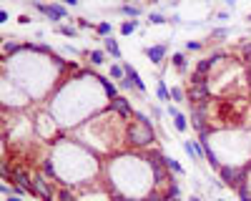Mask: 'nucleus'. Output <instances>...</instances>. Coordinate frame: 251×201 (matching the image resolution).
Returning a JSON list of instances; mask_svg holds the SVG:
<instances>
[{
    "label": "nucleus",
    "mask_w": 251,
    "mask_h": 201,
    "mask_svg": "<svg viewBox=\"0 0 251 201\" xmlns=\"http://www.w3.org/2000/svg\"><path fill=\"white\" fill-rule=\"evenodd\" d=\"M239 55L246 60V68H249V80H251V43H244L239 48Z\"/></svg>",
    "instance_id": "25"
},
{
    "label": "nucleus",
    "mask_w": 251,
    "mask_h": 201,
    "mask_svg": "<svg viewBox=\"0 0 251 201\" xmlns=\"http://www.w3.org/2000/svg\"><path fill=\"white\" fill-rule=\"evenodd\" d=\"M96 35L103 40V38H113V25L108 23V20H100V23L96 25Z\"/></svg>",
    "instance_id": "20"
},
{
    "label": "nucleus",
    "mask_w": 251,
    "mask_h": 201,
    "mask_svg": "<svg viewBox=\"0 0 251 201\" xmlns=\"http://www.w3.org/2000/svg\"><path fill=\"white\" fill-rule=\"evenodd\" d=\"M169 201H181V196H171V199H169Z\"/></svg>",
    "instance_id": "38"
},
{
    "label": "nucleus",
    "mask_w": 251,
    "mask_h": 201,
    "mask_svg": "<svg viewBox=\"0 0 251 201\" xmlns=\"http://www.w3.org/2000/svg\"><path fill=\"white\" fill-rule=\"evenodd\" d=\"M58 35H66V38H78V28L75 25H55Z\"/></svg>",
    "instance_id": "26"
},
{
    "label": "nucleus",
    "mask_w": 251,
    "mask_h": 201,
    "mask_svg": "<svg viewBox=\"0 0 251 201\" xmlns=\"http://www.w3.org/2000/svg\"><path fill=\"white\" fill-rule=\"evenodd\" d=\"M188 201H203V199H201V196H196V194H194V196H191V199H188Z\"/></svg>",
    "instance_id": "37"
},
{
    "label": "nucleus",
    "mask_w": 251,
    "mask_h": 201,
    "mask_svg": "<svg viewBox=\"0 0 251 201\" xmlns=\"http://www.w3.org/2000/svg\"><path fill=\"white\" fill-rule=\"evenodd\" d=\"M103 50L108 53V58H116V63L123 60V53H121V46L116 38H103Z\"/></svg>",
    "instance_id": "14"
},
{
    "label": "nucleus",
    "mask_w": 251,
    "mask_h": 201,
    "mask_svg": "<svg viewBox=\"0 0 251 201\" xmlns=\"http://www.w3.org/2000/svg\"><path fill=\"white\" fill-rule=\"evenodd\" d=\"M73 23H75V28H83V30H93V33H96V25H98V23H91L88 18H75Z\"/></svg>",
    "instance_id": "27"
},
{
    "label": "nucleus",
    "mask_w": 251,
    "mask_h": 201,
    "mask_svg": "<svg viewBox=\"0 0 251 201\" xmlns=\"http://www.w3.org/2000/svg\"><path fill=\"white\" fill-rule=\"evenodd\" d=\"M228 35H231V28H214V30H211V38H208V43H211V40L221 43V40L228 38Z\"/></svg>",
    "instance_id": "24"
},
{
    "label": "nucleus",
    "mask_w": 251,
    "mask_h": 201,
    "mask_svg": "<svg viewBox=\"0 0 251 201\" xmlns=\"http://www.w3.org/2000/svg\"><path fill=\"white\" fill-rule=\"evenodd\" d=\"M146 20H149V25H166L169 23V18H166L161 10H151L149 15H146Z\"/></svg>",
    "instance_id": "21"
},
{
    "label": "nucleus",
    "mask_w": 251,
    "mask_h": 201,
    "mask_svg": "<svg viewBox=\"0 0 251 201\" xmlns=\"http://www.w3.org/2000/svg\"><path fill=\"white\" fill-rule=\"evenodd\" d=\"M113 10H116V15H126L128 20H138V18L146 13L143 5H118V8H113Z\"/></svg>",
    "instance_id": "13"
},
{
    "label": "nucleus",
    "mask_w": 251,
    "mask_h": 201,
    "mask_svg": "<svg viewBox=\"0 0 251 201\" xmlns=\"http://www.w3.org/2000/svg\"><path fill=\"white\" fill-rule=\"evenodd\" d=\"M194 73L203 78L208 96L216 98H251V80L246 60L234 53H211L203 60H199Z\"/></svg>",
    "instance_id": "3"
},
{
    "label": "nucleus",
    "mask_w": 251,
    "mask_h": 201,
    "mask_svg": "<svg viewBox=\"0 0 251 201\" xmlns=\"http://www.w3.org/2000/svg\"><path fill=\"white\" fill-rule=\"evenodd\" d=\"M216 201H224V199H216Z\"/></svg>",
    "instance_id": "40"
},
{
    "label": "nucleus",
    "mask_w": 251,
    "mask_h": 201,
    "mask_svg": "<svg viewBox=\"0 0 251 201\" xmlns=\"http://www.w3.org/2000/svg\"><path fill=\"white\" fill-rule=\"evenodd\" d=\"M30 8L40 15H46L48 20H53L55 25H60V20H71V10L63 3H33Z\"/></svg>",
    "instance_id": "9"
},
{
    "label": "nucleus",
    "mask_w": 251,
    "mask_h": 201,
    "mask_svg": "<svg viewBox=\"0 0 251 201\" xmlns=\"http://www.w3.org/2000/svg\"><path fill=\"white\" fill-rule=\"evenodd\" d=\"M103 181L113 196L126 201H146L156 191L153 156L141 151H123L103 164Z\"/></svg>",
    "instance_id": "2"
},
{
    "label": "nucleus",
    "mask_w": 251,
    "mask_h": 201,
    "mask_svg": "<svg viewBox=\"0 0 251 201\" xmlns=\"http://www.w3.org/2000/svg\"><path fill=\"white\" fill-rule=\"evenodd\" d=\"M60 53L73 55V58H78V55H80V50H78V48H73V46H60Z\"/></svg>",
    "instance_id": "31"
},
{
    "label": "nucleus",
    "mask_w": 251,
    "mask_h": 201,
    "mask_svg": "<svg viewBox=\"0 0 251 201\" xmlns=\"http://www.w3.org/2000/svg\"><path fill=\"white\" fill-rule=\"evenodd\" d=\"M118 88H121V91H133V88H136V83H133V80H131L128 75H126V78L121 80V83H118Z\"/></svg>",
    "instance_id": "30"
},
{
    "label": "nucleus",
    "mask_w": 251,
    "mask_h": 201,
    "mask_svg": "<svg viewBox=\"0 0 251 201\" xmlns=\"http://www.w3.org/2000/svg\"><path fill=\"white\" fill-rule=\"evenodd\" d=\"M163 166L169 169L171 174H176V176H186V169L178 164V161H176L174 156H163Z\"/></svg>",
    "instance_id": "17"
},
{
    "label": "nucleus",
    "mask_w": 251,
    "mask_h": 201,
    "mask_svg": "<svg viewBox=\"0 0 251 201\" xmlns=\"http://www.w3.org/2000/svg\"><path fill=\"white\" fill-rule=\"evenodd\" d=\"M169 23H174V25H181V15H178V13H176V15H171V18H169Z\"/></svg>",
    "instance_id": "34"
},
{
    "label": "nucleus",
    "mask_w": 251,
    "mask_h": 201,
    "mask_svg": "<svg viewBox=\"0 0 251 201\" xmlns=\"http://www.w3.org/2000/svg\"><path fill=\"white\" fill-rule=\"evenodd\" d=\"M183 151H186V156L191 158L194 164H196V161H199V158H196V151H194V144H191V141H183Z\"/></svg>",
    "instance_id": "29"
},
{
    "label": "nucleus",
    "mask_w": 251,
    "mask_h": 201,
    "mask_svg": "<svg viewBox=\"0 0 251 201\" xmlns=\"http://www.w3.org/2000/svg\"><path fill=\"white\" fill-rule=\"evenodd\" d=\"M156 98L161 100L163 106H169V103H171V88L166 86V80H163V78L156 80Z\"/></svg>",
    "instance_id": "15"
},
{
    "label": "nucleus",
    "mask_w": 251,
    "mask_h": 201,
    "mask_svg": "<svg viewBox=\"0 0 251 201\" xmlns=\"http://www.w3.org/2000/svg\"><path fill=\"white\" fill-rule=\"evenodd\" d=\"M156 128H153V118L146 113L136 111V118L128 124V151H141L149 153L156 146Z\"/></svg>",
    "instance_id": "7"
},
{
    "label": "nucleus",
    "mask_w": 251,
    "mask_h": 201,
    "mask_svg": "<svg viewBox=\"0 0 251 201\" xmlns=\"http://www.w3.org/2000/svg\"><path fill=\"white\" fill-rule=\"evenodd\" d=\"M171 100H176V103H188L186 88L183 86H171Z\"/></svg>",
    "instance_id": "23"
},
{
    "label": "nucleus",
    "mask_w": 251,
    "mask_h": 201,
    "mask_svg": "<svg viewBox=\"0 0 251 201\" xmlns=\"http://www.w3.org/2000/svg\"><path fill=\"white\" fill-rule=\"evenodd\" d=\"M216 18H219V20H228V10H219Z\"/></svg>",
    "instance_id": "35"
},
{
    "label": "nucleus",
    "mask_w": 251,
    "mask_h": 201,
    "mask_svg": "<svg viewBox=\"0 0 251 201\" xmlns=\"http://www.w3.org/2000/svg\"><path fill=\"white\" fill-rule=\"evenodd\" d=\"M86 55H88V63L96 66V68L106 66V58H108V53H106V50H100V48H96V50H91V53H86Z\"/></svg>",
    "instance_id": "16"
},
{
    "label": "nucleus",
    "mask_w": 251,
    "mask_h": 201,
    "mask_svg": "<svg viewBox=\"0 0 251 201\" xmlns=\"http://www.w3.org/2000/svg\"><path fill=\"white\" fill-rule=\"evenodd\" d=\"M138 28H141V20H123L121 28H118V33H121V35H133Z\"/></svg>",
    "instance_id": "19"
},
{
    "label": "nucleus",
    "mask_w": 251,
    "mask_h": 201,
    "mask_svg": "<svg viewBox=\"0 0 251 201\" xmlns=\"http://www.w3.org/2000/svg\"><path fill=\"white\" fill-rule=\"evenodd\" d=\"M33 131H35V138L46 146H55L58 141H63L68 133L63 131V126L55 121V116L46 108V106H35V113H33Z\"/></svg>",
    "instance_id": "8"
},
{
    "label": "nucleus",
    "mask_w": 251,
    "mask_h": 201,
    "mask_svg": "<svg viewBox=\"0 0 251 201\" xmlns=\"http://www.w3.org/2000/svg\"><path fill=\"white\" fill-rule=\"evenodd\" d=\"M203 48H206L203 40H186V50L188 53H196V50H203Z\"/></svg>",
    "instance_id": "28"
},
{
    "label": "nucleus",
    "mask_w": 251,
    "mask_h": 201,
    "mask_svg": "<svg viewBox=\"0 0 251 201\" xmlns=\"http://www.w3.org/2000/svg\"><path fill=\"white\" fill-rule=\"evenodd\" d=\"M143 53H146V58H149L156 68H163V66H166V60L171 58V55H169V43L149 46V48H143Z\"/></svg>",
    "instance_id": "10"
},
{
    "label": "nucleus",
    "mask_w": 251,
    "mask_h": 201,
    "mask_svg": "<svg viewBox=\"0 0 251 201\" xmlns=\"http://www.w3.org/2000/svg\"><path fill=\"white\" fill-rule=\"evenodd\" d=\"M75 141H80L86 149H91L98 158L108 161L123 151H128V121L118 116L111 106L106 111L96 113L91 121L71 131Z\"/></svg>",
    "instance_id": "4"
},
{
    "label": "nucleus",
    "mask_w": 251,
    "mask_h": 201,
    "mask_svg": "<svg viewBox=\"0 0 251 201\" xmlns=\"http://www.w3.org/2000/svg\"><path fill=\"white\" fill-rule=\"evenodd\" d=\"M206 128L216 131H246L251 128V98H216L208 96L203 103L191 108Z\"/></svg>",
    "instance_id": "5"
},
{
    "label": "nucleus",
    "mask_w": 251,
    "mask_h": 201,
    "mask_svg": "<svg viewBox=\"0 0 251 201\" xmlns=\"http://www.w3.org/2000/svg\"><path fill=\"white\" fill-rule=\"evenodd\" d=\"M169 63H171V68L178 73V75H188L191 73V63H188V58H186V53H181V50H176V53H171V58H169Z\"/></svg>",
    "instance_id": "12"
},
{
    "label": "nucleus",
    "mask_w": 251,
    "mask_h": 201,
    "mask_svg": "<svg viewBox=\"0 0 251 201\" xmlns=\"http://www.w3.org/2000/svg\"><path fill=\"white\" fill-rule=\"evenodd\" d=\"M30 23H33V18H30V15H25V13H23V15H18V25H30Z\"/></svg>",
    "instance_id": "32"
},
{
    "label": "nucleus",
    "mask_w": 251,
    "mask_h": 201,
    "mask_svg": "<svg viewBox=\"0 0 251 201\" xmlns=\"http://www.w3.org/2000/svg\"><path fill=\"white\" fill-rule=\"evenodd\" d=\"M206 153H214L221 169L246 171L251 166V128L246 131H216L199 136Z\"/></svg>",
    "instance_id": "6"
},
{
    "label": "nucleus",
    "mask_w": 251,
    "mask_h": 201,
    "mask_svg": "<svg viewBox=\"0 0 251 201\" xmlns=\"http://www.w3.org/2000/svg\"><path fill=\"white\" fill-rule=\"evenodd\" d=\"M55 201H78V191H75V189H71V186H60V189H58Z\"/></svg>",
    "instance_id": "18"
},
{
    "label": "nucleus",
    "mask_w": 251,
    "mask_h": 201,
    "mask_svg": "<svg viewBox=\"0 0 251 201\" xmlns=\"http://www.w3.org/2000/svg\"><path fill=\"white\" fill-rule=\"evenodd\" d=\"M5 201H25V199H20V196H10V199H5Z\"/></svg>",
    "instance_id": "36"
},
{
    "label": "nucleus",
    "mask_w": 251,
    "mask_h": 201,
    "mask_svg": "<svg viewBox=\"0 0 251 201\" xmlns=\"http://www.w3.org/2000/svg\"><path fill=\"white\" fill-rule=\"evenodd\" d=\"M166 113L174 118V128H176V133H186V131H188V118H186V113H183L178 106L169 103V106H166Z\"/></svg>",
    "instance_id": "11"
},
{
    "label": "nucleus",
    "mask_w": 251,
    "mask_h": 201,
    "mask_svg": "<svg viewBox=\"0 0 251 201\" xmlns=\"http://www.w3.org/2000/svg\"><path fill=\"white\" fill-rule=\"evenodd\" d=\"M8 20H10V13L3 8V10H0V23H8Z\"/></svg>",
    "instance_id": "33"
},
{
    "label": "nucleus",
    "mask_w": 251,
    "mask_h": 201,
    "mask_svg": "<svg viewBox=\"0 0 251 201\" xmlns=\"http://www.w3.org/2000/svg\"><path fill=\"white\" fill-rule=\"evenodd\" d=\"M108 78H111V80H116V83H121V80L126 78V71H123V63H113V66L108 68Z\"/></svg>",
    "instance_id": "22"
},
{
    "label": "nucleus",
    "mask_w": 251,
    "mask_h": 201,
    "mask_svg": "<svg viewBox=\"0 0 251 201\" xmlns=\"http://www.w3.org/2000/svg\"><path fill=\"white\" fill-rule=\"evenodd\" d=\"M246 20H249V23H251V13H249V15H246Z\"/></svg>",
    "instance_id": "39"
},
{
    "label": "nucleus",
    "mask_w": 251,
    "mask_h": 201,
    "mask_svg": "<svg viewBox=\"0 0 251 201\" xmlns=\"http://www.w3.org/2000/svg\"><path fill=\"white\" fill-rule=\"evenodd\" d=\"M111 106V98L106 93V78L96 75L91 71H73V75L63 78V83L48 98L46 108L55 116L63 131L71 133L96 113L106 111Z\"/></svg>",
    "instance_id": "1"
}]
</instances>
